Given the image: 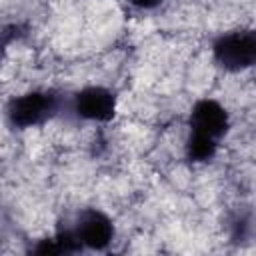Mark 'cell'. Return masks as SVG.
Returning <instances> with one entry per match:
<instances>
[{
  "mask_svg": "<svg viewBox=\"0 0 256 256\" xmlns=\"http://www.w3.org/2000/svg\"><path fill=\"white\" fill-rule=\"evenodd\" d=\"M212 54L218 66L228 72H240L256 60V34L252 30H236L222 34L212 44Z\"/></svg>",
  "mask_w": 256,
  "mask_h": 256,
  "instance_id": "obj_1",
  "label": "cell"
},
{
  "mask_svg": "<svg viewBox=\"0 0 256 256\" xmlns=\"http://www.w3.org/2000/svg\"><path fill=\"white\" fill-rule=\"evenodd\" d=\"M58 112V96L54 92H28L12 98L6 116L16 128H30L46 122Z\"/></svg>",
  "mask_w": 256,
  "mask_h": 256,
  "instance_id": "obj_2",
  "label": "cell"
},
{
  "mask_svg": "<svg viewBox=\"0 0 256 256\" xmlns=\"http://www.w3.org/2000/svg\"><path fill=\"white\" fill-rule=\"evenodd\" d=\"M74 112L86 120L108 122L116 112V96L102 86L84 88L74 96Z\"/></svg>",
  "mask_w": 256,
  "mask_h": 256,
  "instance_id": "obj_3",
  "label": "cell"
},
{
  "mask_svg": "<svg viewBox=\"0 0 256 256\" xmlns=\"http://www.w3.org/2000/svg\"><path fill=\"white\" fill-rule=\"evenodd\" d=\"M228 126H230L228 112L216 100L204 98L194 104L192 114H190V130L192 132H198V134L218 140L226 134Z\"/></svg>",
  "mask_w": 256,
  "mask_h": 256,
  "instance_id": "obj_4",
  "label": "cell"
},
{
  "mask_svg": "<svg viewBox=\"0 0 256 256\" xmlns=\"http://www.w3.org/2000/svg\"><path fill=\"white\" fill-rule=\"evenodd\" d=\"M74 234H76V238H78V242L82 246H88V248H94V250H102L112 242L114 224L100 210H84L78 216Z\"/></svg>",
  "mask_w": 256,
  "mask_h": 256,
  "instance_id": "obj_5",
  "label": "cell"
},
{
  "mask_svg": "<svg viewBox=\"0 0 256 256\" xmlns=\"http://www.w3.org/2000/svg\"><path fill=\"white\" fill-rule=\"evenodd\" d=\"M82 244L78 242L74 232H58L54 238H46L36 246V254H68V252H76Z\"/></svg>",
  "mask_w": 256,
  "mask_h": 256,
  "instance_id": "obj_6",
  "label": "cell"
},
{
  "mask_svg": "<svg viewBox=\"0 0 256 256\" xmlns=\"http://www.w3.org/2000/svg\"><path fill=\"white\" fill-rule=\"evenodd\" d=\"M216 154V140L198 132L190 130L188 142H186V156L192 162H208Z\"/></svg>",
  "mask_w": 256,
  "mask_h": 256,
  "instance_id": "obj_7",
  "label": "cell"
},
{
  "mask_svg": "<svg viewBox=\"0 0 256 256\" xmlns=\"http://www.w3.org/2000/svg\"><path fill=\"white\" fill-rule=\"evenodd\" d=\"M20 36H22V28H20L18 24H10V26L0 28V60L4 58L6 48H8L16 38H20Z\"/></svg>",
  "mask_w": 256,
  "mask_h": 256,
  "instance_id": "obj_8",
  "label": "cell"
},
{
  "mask_svg": "<svg viewBox=\"0 0 256 256\" xmlns=\"http://www.w3.org/2000/svg\"><path fill=\"white\" fill-rule=\"evenodd\" d=\"M134 6L138 8H144V10H150V8H156L158 4H162L164 0H130Z\"/></svg>",
  "mask_w": 256,
  "mask_h": 256,
  "instance_id": "obj_9",
  "label": "cell"
}]
</instances>
